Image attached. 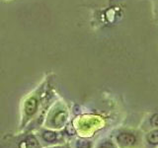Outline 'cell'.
I'll use <instances>...</instances> for the list:
<instances>
[{
    "instance_id": "1",
    "label": "cell",
    "mask_w": 158,
    "mask_h": 148,
    "mask_svg": "<svg viewBox=\"0 0 158 148\" xmlns=\"http://www.w3.org/2000/svg\"><path fill=\"white\" fill-rule=\"evenodd\" d=\"M0 148H44L34 131H17L6 134L0 141Z\"/></svg>"
},
{
    "instance_id": "2",
    "label": "cell",
    "mask_w": 158,
    "mask_h": 148,
    "mask_svg": "<svg viewBox=\"0 0 158 148\" xmlns=\"http://www.w3.org/2000/svg\"><path fill=\"white\" fill-rule=\"evenodd\" d=\"M111 136L118 148H143V131L140 130L121 127L114 130Z\"/></svg>"
},
{
    "instance_id": "3",
    "label": "cell",
    "mask_w": 158,
    "mask_h": 148,
    "mask_svg": "<svg viewBox=\"0 0 158 148\" xmlns=\"http://www.w3.org/2000/svg\"><path fill=\"white\" fill-rule=\"evenodd\" d=\"M69 121V112L62 103H56L48 109L43 126L56 130H62Z\"/></svg>"
},
{
    "instance_id": "4",
    "label": "cell",
    "mask_w": 158,
    "mask_h": 148,
    "mask_svg": "<svg viewBox=\"0 0 158 148\" xmlns=\"http://www.w3.org/2000/svg\"><path fill=\"white\" fill-rule=\"evenodd\" d=\"M34 132L36 133L38 139L40 140L44 148L62 144V143L69 141L65 134H64L63 130H56L47 128L44 126H41Z\"/></svg>"
},
{
    "instance_id": "5",
    "label": "cell",
    "mask_w": 158,
    "mask_h": 148,
    "mask_svg": "<svg viewBox=\"0 0 158 148\" xmlns=\"http://www.w3.org/2000/svg\"><path fill=\"white\" fill-rule=\"evenodd\" d=\"M143 148H158V128L143 132Z\"/></svg>"
},
{
    "instance_id": "6",
    "label": "cell",
    "mask_w": 158,
    "mask_h": 148,
    "mask_svg": "<svg viewBox=\"0 0 158 148\" xmlns=\"http://www.w3.org/2000/svg\"><path fill=\"white\" fill-rule=\"evenodd\" d=\"M72 148H94L95 144L92 139H89V137H73L72 139L69 140Z\"/></svg>"
},
{
    "instance_id": "7",
    "label": "cell",
    "mask_w": 158,
    "mask_h": 148,
    "mask_svg": "<svg viewBox=\"0 0 158 148\" xmlns=\"http://www.w3.org/2000/svg\"><path fill=\"white\" fill-rule=\"evenodd\" d=\"M94 148H118V147L116 144L115 140L113 139V137L108 136L99 140L95 144V146H94Z\"/></svg>"
},
{
    "instance_id": "8",
    "label": "cell",
    "mask_w": 158,
    "mask_h": 148,
    "mask_svg": "<svg viewBox=\"0 0 158 148\" xmlns=\"http://www.w3.org/2000/svg\"><path fill=\"white\" fill-rule=\"evenodd\" d=\"M153 128H158V113H153L150 117L148 118V126L144 130V131H148Z\"/></svg>"
},
{
    "instance_id": "9",
    "label": "cell",
    "mask_w": 158,
    "mask_h": 148,
    "mask_svg": "<svg viewBox=\"0 0 158 148\" xmlns=\"http://www.w3.org/2000/svg\"><path fill=\"white\" fill-rule=\"evenodd\" d=\"M47 148H72L70 141H67L65 143H62V144H58V145H54V146H49Z\"/></svg>"
}]
</instances>
